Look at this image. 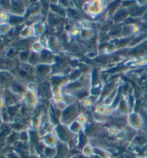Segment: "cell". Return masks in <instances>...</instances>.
Listing matches in <instances>:
<instances>
[{"label": "cell", "instance_id": "obj_3", "mask_svg": "<svg viewBox=\"0 0 147 158\" xmlns=\"http://www.w3.org/2000/svg\"><path fill=\"white\" fill-rule=\"evenodd\" d=\"M84 153L85 155H87V156H90V155H93V149L91 147H90L89 145H87L86 147H85L84 148Z\"/></svg>", "mask_w": 147, "mask_h": 158}, {"label": "cell", "instance_id": "obj_1", "mask_svg": "<svg viewBox=\"0 0 147 158\" xmlns=\"http://www.w3.org/2000/svg\"><path fill=\"white\" fill-rule=\"evenodd\" d=\"M129 123L133 128L139 129L143 125V119L138 114H132L129 117Z\"/></svg>", "mask_w": 147, "mask_h": 158}, {"label": "cell", "instance_id": "obj_2", "mask_svg": "<svg viewBox=\"0 0 147 158\" xmlns=\"http://www.w3.org/2000/svg\"><path fill=\"white\" fill-rule=\"evenodd\" d=\"M51 135L52 134H49V135H47L45 138V143H46L47 147H49V148H53L56 144L55 138L54 137L53 135Z\"/></svg>", "mask_w": 147, "mask_h": 158}]
</instances>
